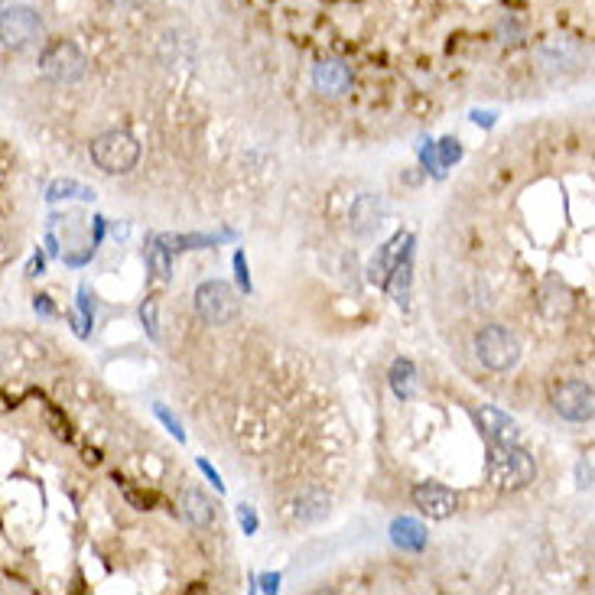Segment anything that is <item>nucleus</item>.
I'll list each match as a JSON object with an SVG mask.
<instances>
[{"label": "nucleus", "instance_id": "11", "mask_svg": "<svg viewBox=\"0 0 595 595\" xmlns=\"http://www.w3.org/2000/svg\"><path fill=\"white\" fill-rule=\"evenodd\" d=\"M312 85L326 95H342L351 85V72H348V65L339 62V59H326L312 69Z\"/></svg>", "mask_w": 595, "mask_h": 595}, {"label": "nucleus", "instance_id": "3", "mask_svg": "<svg viewBox=\"0 0 595 595\" xmlns=\"http://www.w3.org/2000/svg\"><path fill=\"white\" fill-rule=\"evenodd\" d=\"M39 72L55 85H75V82H82L85 72H88V59H85L82 49L75 46V43L55 39V43H49V46L43 49V55H39Z\"/></svg>", "mask_w": 595, "mask_h": 595}, {"label": "nucleus", "instance_id": "6", "mask_svg": "<svg viewBox=\"0 0 595 595\" xmlns=\"http://www.w3.org/2000/svg\"><path fill=\"white\" fill-rule=\"evenodd\" d=\"M195 312L209 326H228L238 316V296H235V290L228 284L209 280V284H202L195 290Z\"/></svg>", "mask_w": 595, "mask_h": 595}, {"label": "nucleus", "instance_id": "9", "mask_svg": "<svg viewBox=\"0 0 595 595\" xmlns=\"http://www.w3.org/2000/svg\"><path fill=\"white\" fill-rule=\"evenodd\" d=\"M387 219V205L381 195H358L355 205H351V231L355 235H361V238H371V235H377L381 231V225H384Z\"/></svg>", "mask_w": 595, "mask_h": 595}, {"label": "nucleus", "instance_id": "1", "mask_svg": "<svg viewBox=\"0 0 595 595\" xmlns=\"http://www.w3.org/2000/svg\"><path fill=\"white\" fill-rule=\"evenodd\" d=\"M537 466H533L531 452L517 449V442H492L488 449V478L498 488H524L533 482Z\"/></svg>", "mask_w": 595, "mask_h": 595}, {"label": "nucleus", "instance_id": "26", "mask_svg": "<svg viewBox=\"0 0 595 595\" xmlns=\"http://www.w3.org/2000/svg\"><path fill=\"white\" fill-rule=\"evenodd\" d=\"M0 7H4V0H0Z\"/></svg>", "mask_w": 595, "mask_h": 595}, {"label": "nucleus", "instance_id": "8", "mask_svg": "<svg viewBox=\"0 0 595 595\" xmlns=\"http://www.w3.org/2000/svg\"><path fill=\"white\" fill-rule=\"evenodd\" d=\"M413 504H417L423 514L436 517V521H446V517L456 514L459 498L452 488L440 485V482H423V485L413 488Z\"/></svg>", "mask_w": 595, "mask_h": 595}, {"label": "nucleus", "instance_id": "19", "mask_svg": "<svg viewBox=\"0 0 595 595\" xmlns=\"http://www.w3.org/2000/svg\"><path fill=\"white\" fill-rule=\"evenodd\" d=\"M147 264L160 280H169V254H166V248L160 241H153L147 248Z\"/></svg>", "mask_w": 595, "mask_h": 595}, {"label": "nucleus", "instance_id": "15", "mask_svg": "<svg viewBox=\"0 0 595 595\" xmlns=\"http://www.w3.org/2000/svg\"><path fill=\"white\" fill-rule=\"evenodd\" d=\"M391 541L401 550H423L426 547V527L413 517H401V521L391 524Z\"/></svg>", "mask_w": 595, "mask_h": 595}, {"label": "nucleus", "instance_id": "5", "mask_svg": "<svg viewBox=\"0 0 595 595\" xmlns=\"http://www.w3.org/2000/svg\"><path fill=\"white\" fill-rule=\"evenodd\" d=\"M475 351L478 361L492 371H511L521 358V342L514 339V332H508L504 326H485L475 335Z\"/></svg>", "mask_w": 595, "mask_h": 595}, {"label": "nucleus", "instance_id": "17", "mask_svg": "<svg viewBox=\"0 0 595 595\" xmlns=\"http://www.w3.org/2000/svg\"><path fill=\"white\" fill-rule=\"evenodd\" d=\"M391 387H394V394L401 397V401L413 397V391H417V368H413L407 358L394 361V368H391Z\"/></svg>", "mask_w": 595, "mask_h": 595}, {"label": "nucleus", "instance_id": "16", "mask_svg": "<svg viewBox=\"0 0 595 595\" xmlns=\"http://www.w3.org/2000/svg\"><path fill=\"white\" fill-rule=\"evenodd\" d=\"M293 514H296V521H302V524L326 521V517H329V498L319 495V492H306V495L296 498Z\"/></svg>", "mask_w": 595, "mask_h": 595}, {"label": "nucleus", "instance_id": "10", "mask_svg": "<svg viewBox=\"0 0 595 595\" xmlns=\"http://www.w3.org/2000/svg\"><path fill=\"white\" fill-rule=\"evenodd\" d=\"M475 417H478V426L485 430V436L492 442H517L521 440V426H517V420H511L508 413L495 410V407H482Z\"/></svg>", "mask_w": 595, "mask_h": 595}, {"label": "nucleus", "instance_id": "7", "mask_svg": "<svg viewBox=\"0 0 595 595\" xmlns=\"http://www.w3.org/2000/svg\"><path fill=\"white\" fill-rule=\"evenodd\" d=\"M553 407H557L559 417H566L573 423L592 420L595 413V394L592 387L583 384V381H566L553 391Z\"/></svg>", "mask_w": 595, "mask_h": 595}, {"label": "nucleus", "instance_id": "13", "mask_svg": "<svg viewBox=\"0 0 595 595\" xmlns=\"http://www.w3.org/2000/svg\"><path fill=\"white\" fill-rule=\"evenodd\" d=\"M179 504H183L186 521L195 524V527H209V524L215 521V504L209 501V495H205L202 488H186Z\"/></svg>", "mask_w": 595, "mask_h": 595}, {"label": "nucleus", "instance_id": "24", "mask_svg": "<svg viewBox=\"0 0 595 595\" xmlns=\"http://www.w3.org/2000/svg\"><path fill=\"white\" fill-rule=\"evenodd\" d=\"M111 4H114V7H120V10H134V7H140L144 0H111Z\"/></svg>", "mask_w": 595, "mask_h": 595}, {"label": "nucleus", "instance_id": "22", "mask_svg": "<svg viewBox=\"0 0 595 595\" xmlns=\"http://www.w3.org/2000/svg\"><path fill=\"white\" fill-rule=\"evenodd\" d=\"M156 413H160V417H163V423H166V426H169V430L176 433V440H183V430H179V423H176L173 417H169V413L163 410V407H156Z\"/></svg>", "mask_w": 595, "mask_h": 595}, {"label": "nucleus", "instance_id": "20", "mask_svg": "<svg viewBox=\"0 0 595 595\" xmlns=\"http://www.w3.org/2000/svg\"><path fill=\"white\" fill-rule=\"evenodd\" d=\"M452 160H459V144L456 140H442V166H449Z\"/></svg>", "mask_w": 595, "mask_h": 595}, {"label": "nucleus", "instance_id": "12", "mask_svg": "<svg viewBox=\"0 0 595 595\" xmlns=\"http://www.w3.org/2000/svg\"><path fill=\"white\" fill-rule=\"evenodd\" d=\"M541 310L547 319H559V316H566L573 310V293H569L566 284H559V280H547L541 286Z\"/></svg>", "mask_w": 595, "mask_h": 595}, {"label": "nucleus", "instance_id": "23", "mask_svg": "<svg viewBox=\"0 0 595 595\" xmlns=\"http://www.w3.org/2000/svg\"><path fill=\"white\" fill-rule=\"evenodd\" d=\"M589 478H592V466H589V462H579V488H589V485H592Z\"/></svg>", "mask_w": 595, "mask_h": 595}, {"label": "nucleus", "instance_id": "14", "mask_svg": "<svg viewBox=\"0 0 595 595\" xmlns=\"http://www.w3.org/2000/svg\"><path fill=\"white\" fill-rule=\"evenodd\" d=\"M537 55H541V62L547 65V69H576L579 62V49L569 43V39H547L541 49H537Z\"/></svg>", "mask_w": 595, "mask_h": 595}, {"label": "nucleus", "instance_id": "21", "mask_svg": "<svg viewBox=\"0 0 595 595\" xmlns=\"http://www.w3.org/2000/svg\"><path fill=\"white\" fill-rule=\"evenodd\" d=\"M140 316L147 319V329H150V335H156V302H147V306L140 310Z\"/></svg>", "mask_w": 595, "mask_h": 595}, {"label": "nucleus", "instance_id": "25", "mask_svg": "<svg viewBox=\"0 0 595 595\" xmlns=\"http://www.w3.org/2000/svg\"><path fill=\"white\" fill-rule=\"evenodd\" d=\"M241 524H244V527H248V531H254V517H251L248 511H241Z\"/></svg>", "mask_w": 595, "mask_h": 595}, {"label": "nucleus", "instance_id": "18", "mask_svg": "<svg viewBox=\"0 0 595 595\" xmlns=\"http://www.w3.org/2000/svg\"><path fill=\"white\" fill-rule=\"evenodd\" d=\"M49 199H95V189L72 183V179H59L49 186Z\"/></svg>", "mask_w": 595, "mask_h": 595}, {"label": "nucleus", "instance_id": "4", "mask_svg": "<svg viewBox=\"0 0 595 595\" xmlns=\"http://www.w3.org/2000/svg\"><path fill=\"white\" fill-rule=\"evenodd\" d=\"M43 37V20L27 4L0 7V43L7 49H29Z\"/></svg>", "mask_w": 595, "mask_h": 595}, {"label": "nucleus", "instance_id": "2", "mask_svg": "<svg viewBox=\"0 0 595 595\" xmlns=\"http://www.w3.org/2000/svg\"><path fill=\"white\" fill-rule=\"evenodd\" d=\"M92 160L98 169L111 176L130 173L140 160V144L130 137L128 130H108V134L92 140Z\"/></svg>", "mask_w": 595, "mask_h": 595}]
</instances>
